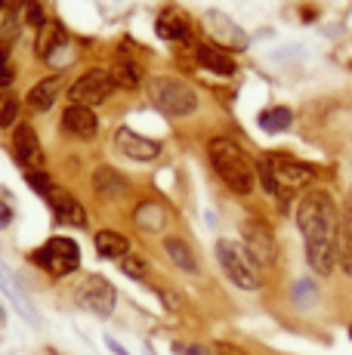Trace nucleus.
I'll list each match as a JSON object with an SVG mask.
<instances>
[{
    "label": "nucleus",
    "instance_id": "nucleus-13",
    "mask_svg": "<svg viewBox=\"0 0 352 355\" xmlns=\"http://www.w3.org/2000/svg\"><path fill=\"white\" fill-rule=\"evenodd\" d=\"M266 161L281 186H303V182H309L315 176L309 164L294 161V158H288V155H272V158H266Z\"/></svg>",
    "mask_w": 352,
    "mask_h": 355
},
{
    "label": "nucleus",
    "instance_id": "nucleus-6",
    "mask_svg": "<svg viewBox=\"0 0 352 355\" xmlns=\"http://www.w3.org/2000/svg\"><path fill=\"white\" fill-rule=\"evenodd\" d=\"M74 300H78L80 309H87L90 315L96 318H108L114 312V300H118V293H114L112 282L103 275H87L84 282L78 284V291H74Z\"/></svg>",
    "mask_w": 352,
    "mask_h": 355
},
{
    "label": "nucleus",
    "instance_id": "nucleus-12",
    "mask_svg": "<svg viewBox=\"0 0 352 355\" xmlns=\"http://www.w3.org/2000/svg\"><path fill=\"white\" fill-rule=\"evenodd\" d=\"M12 146H16V158L22 161V167H28V173L44 170V148H40L37 133L28 124L16 127V133H12Z\"/></svg>",
    "mask_w": 352,
    "mask_h": 355
},
{
    "label": "nucleus",
    "instance_id": "nucleus-10",
    "mask_svg": "<svg viewBox=\"0 0 352 355\" xmlns=\"http://www.w3.org/2000/svg\"><path fill=\"white\" fill-rule=\"evenodd\" d=\"M204 28L211 31V37L216 40L220 46H229V50H245L247 46V34L220 10H211L204 16Z\"/></svg>",
    "mask_w": 352,
    "mask_h": 355
},
{
    "label": "nucleus",
    "instance_id": "nucleus-38",
    "mask_svg": "<svg viewBox=\"0 0 352 355\" xmlns=\"http://www.w3.org/2000/svg\"><path fill=\"white\" fill-rule=\"evenodd\" d=\"M0 322H3V309H0Z\"/></svg>",
    "mask_w": 352,
    "mask_h": 355
},
{
    "label": "nucleus",
    "instance_id": "nucleus-23",
    "mask_svg": "<svg viewBox=\"0 0 352 355\" xmlns=\"http://www.w3.org/2000/svg\"><path fill=\"white\" fill-rule=\"evenodd\" d=\"M62 44H65V31L46 19V25H40V34H37V56H44V59L53 56Z\"/></svg>",
    "mask_w": 352,
    "mask_h": 355
},
{
    "label": "nucleus",
    "instance_id": "nucleus-29",
    "mask_svg": "<svg viewBox=\"0 0 352 355\" xmlns=\"http://www.w3.org/2000/svg\"><path fill=\"white\" fill-rule=\"evenodd\" d=\"M22 19H25L28 25H35V28L46 25V12H44V6H40L37 0H25V6H22Z\"/></svg>",
    "mask_w": 352,
    "mask_h": 355
},
{
    "label": "nucleus",
    "instance_id": "nucleus-5",
    "mask_svg": "<svg viewBox=\"0 0 352 355\" xmlns=\"http://www.w3.org/2000/svg\"><path fill=\"white\" fill-rule=\"evenodd\" d=\"M31 259H35L44 272L62 278V275H71V272L80 266V248H78V241H71V238H50L44 248L31 254Z\"/></svg>",
    "mask_w": 352,
    "mask_h": 355
},
{
    "label": "nucleus",
    "instance_id": "nucleus-32",
    "mask_svg": "<svg viewBox=\"0 0 352 355\" xmlns=\"http://www.w3.org/2000/svg\"><path fill=\"white\" fill-rule=\"evenodd\" d=\"M28 182L37 189L40 195H46L53 189V182H50V176H46V170H35V173H28Z\"/></svg>",
    "mask_w": 352,
    "mask_h": 355
},
{
    "label": "nucleus",
    "instance_id": "nucleus-3",
    "mask_svg": "<svg viewBox=\"0 0 352 355\" xmlns=\"http://www.w3.org/2000/svg\"><path fill=\"white\" fill-rule=\"evenodd\" d=\"M148 99L158 112L170 114V118H186L198 108V96L192 87L179 78H170V74H158L148 80Z\"/></svg>",
    "mask_w": 352,
    "mask_h": 355
},
{
    "label": "nucleus",
    "instance_id": "nucleus-19",
    "mask_svg": "<svg viewBox=\"0 0 352 355\" xmlns=\"http://www.w3.org/2000/svg\"><path fill=\"white\" fill-rule=\"evenodd\" d=\"M155 31H158V37H164V40H182V37H188V19L176 10H164L158 16Z\"/></svg>",
    "mask_w": 352,
    "mask_h": 355
},
{
    "label": "nucleus",
    "instance_id": "nucleus-14",
    "mask_svg": "<svg viewBox=\"0 0 352 355\" xmlns=\"http://www.w3.org/2000/svg\"><path fill=\"white\" fill-rule=\"evenodd\" d=\"M62 127L69 130L71 136H80V139H90V136H96L99 121H96V112H93V108L69 105V108L62 112Z\"/></svg>",
    "mask_w": 352,
    "mask_h": 355
},
{
    "label": "nucleus",
    "instance_id": "nucleus-26",
    "mask_svg": "<svg viewBox=\"0 0 352 355\" xmlns=\"http://www.w3.org/2000/svg\"><path fill=\"white\" fill-rule=\"evenodd\" d=\"M112 78H114V87H118V84L121 87H137L139 84V68L133 62H121L118 68H114Z\"/></svg>",
    "mask_w": 352,
    "mask_h": 355
},
{
    "label": "nucleus",
    "instance_id": "nucleus-28",
    "mask_svg": "<svg viewBox=\"0 0 352 355\" xmlns=\"http://www.w3.org/2000/svg\"><path fill=\"white\" fill-rule=\"evenodd\" d=\"M16 114H19V99L3 93V96H0V127H10L12 121H16Z\"/></svg>",
    "mask_w": 352,
    "mask_h": 355
},
{
    "label": "nucleus",
    "instance_id": "nucleus-24",
    "mask_svg": "<svg viewBox=\"0 0 352 355\" xmlns=\"http://www.w3.org/2000/svg\"><path fill=\"white\" fill-rule=\"evenodd\" d=\"M0 291H3L6 297L12 300V306H16V309L22 312V315L28 318V322H35V309H31V306H28V300H25L22 293H19L16 282H12V278H10V272H6V266H3V263H0Z\"/></svg>",
    "mask_w": 352,
    "mask_h": 355
},
{
    "label": "nucleus",
    "instance_id": "nucleus-20",
    "mask_svg": "<svg viewBox=\"0 0 352 355\" xmlns=\"http://www.w3.org/2000/svg\"><path fill=\"white\" fill-rule=\"evenodd\" d=\"M59 90H62V78H46V80H40V84L31 87V93H28V105H31V108H37V112H46V108H50L53 102H56Z\"/></svg>",
    "mask_w": 352,
    "mask_h": 355
},
{
    "label": "nucleus",
    "instance_id": "nucleus-35",
    "mask_svg": "<svg viewBox=\"0 0 352 355\" xmlns=\"http://www.w3.org/2000/svg\"><path fill=\"white\" fill-rule=\"evenodd\" d=\"M22 6H25V0H0V10H6V12H16Z\"/></svg>",
    "mask_w": 352,
    "mask_h": 355
},
{
    "label": "nucleus",
    "instance_id": "nucleus-4",
    "mask_svg": "<svg viewBox=\"0 0 352 355\" xmlns=\"http://www.w3.org/2000/svg\"><path fill=\"white\" fill-rule=\"evenodd\" d=\"M216 259H220L226 278L241 291H256L260 288V269L256 263L247 257L245 244L229 241V238H220L216 241Z\"/></svg>",
    "mask_w": 352,
    "mask_h": 355
},
{
    "label": "nucleus",
    "instance_id": "nucleus-17",
    "mask_svg": "<svg viewBox=\"0 0 352 355\" xmlns=\"http://www.w3.org/2000/svg\"><path fill=\"white\" fill-rule=\"evenodd\" d=\"M93 189H96L99 198H105V201H114V198L127 195V180L121 173H114L112 167H99L96 176H93Z\"/></svg>",
    "mask_w": 352,
    "mask_h": 355
},
{
    "label": "nucleus",
    "instance_id": "nucleus-34",
    "mask_svg": "<svg viewBox=\"0 0 352 355\" xmlns=\"http://www.w3.org/2000/svg\"><path fill=\"white\" fill-rule=\"evenodd\" d=\"M12 78H16V71H12V65L6 62V65H0V87H10L12 84Z\"/></svg>",
    "mask_w": 352,
    "mask_h": 355
},
{
    "label": "nucleus",
    "instance_id": "nucleus-30",
    "mask_svg": "<svg viewBox=\"0 0 352 355\" xmlns=\"http://www.w3.org/2000/svg\"><path fill=\"white\" fill-rule=\"evenodd\" d=\"M121 269H124L130 278H146L148 275V263L142 257H133V254H127L124 259H121Z\"/></svg>",
    "mask_w": 352,
    "mask_h": 355
},
{
    "label": "nucleus",
    "instance_id": "nucleus-9",
    "mask_svg": "<svg viewBox=\"0 0 352 355\" xmlns=\"http://www.w3.org/2000/svg\"><path fill=\"white\" fill-rule=\"evenodd\" d=\"M44 198H46V204L53 207V216H56L62 226H78V229L87 226V210L80 207V201H78V198H74L71 192H65V189H56V186H53Z\"/></svg>",
    "mask_w": 352,
    "mask_h": 355
},
{
    "label": "nucleus",
    "instance_id": "nucleus-39",
    "mask_svg": "<svg viewBox=\"0 0 352 355\" xmlns=\"http://www.w3.org/2000/svg\"><path fill=\"white\" fill-rule=\"evenodd\" d=\"M148 355H152V352H148Z\"/></svg>",
    "mask_w": 352,
    "mask_h": 355
},
{
    "label": "nucleus",
    "instance_id": "nucleus-11",
    "mask_svg": "<svg viewBox=\"0 0 352 355\" xmlns=\"http://www.w3.org/2000/svg\"><path fill=\"white\" fill-rule=\"evenodd\" d=\"M114 146H118L121 152H124L127 158H133V161H152V158H158L161 155V142L133 133L130 127H121L118 133H114Z\"/></svg>",
    "mask_w": 352,
    "mask_h": 355
},
{
    "label": "nucleus",
    "instance_id": "nucleus-22",
    "mask_svg": "<svg viewBox=\"0 0 352 355\" xmlns=\"http://www.w3.org/2000/svg\"><path fill=\"white\" fill-rule=\"evenodd\" d=\"M164 250H167V257L173 259V266H179L182 272H188V275L198 272V259H195L192 248H188L182 238H164Z\"/></svg>",
    "mask_w": 352,
    "mask_h": 355
},
{
    "label": "nucleus",
    "instance_id": "nucleus-7",
    "mask_svg": "<svg viewBox=\"0 0 352 355\" xmlns=\"http://www.w3.org/2000/svg\"><path fill=\"white\" fill-rule=\"evenodd\" d=\"M241 238H245V250L247 257L256 263V269H269L279 259V244H275L272 229L263 220H247L241 226Z\"/></svg>",
    "mask_w": 352,
    "mask_h": 355
},
{
    "label": "nucleus",
    "instance_id": "nucleus-36",
    "mask_svg": "<svg viewBox=\"0 0 352 355\" xmlns=\"http://www.w3.org/2000/svg\"><path fill=\"white\" fill-rule=\"evenodd\" d=\"M179 355H207L204 346H179Z\"/></svg>",
    "mask_w": 352,
    "mask_h": 355
},
{
    "label": "nucleus",
    "instance_id": "nucleus-2",
    "mask_svg": "<svg viewBox=\"0 0 352 355\" xmlns=\"http://www.w3.org/2000/svg\"><path fill=\"white\" fill-rule=\"evenodd\" d=\"M207 155H211V164H213L216 176H220V180L226 182L235 195H250L254 192L256 167L250 164V158L241 152L238 146H235L232 139L216 136V139H211V146H207Z\"/></svg>",
    "mask_w": 352,
    "mask_h": 355
},
{
    "label": "nucleus",
    "instance_id": "nucleus-1",
    "mask_svg": "<svg viewBox=\"0 0 352 355\" xmlns=\"http://www.w3.org/2000/svg\"><path fill=\"white\" fill-rule=\"evenodd\" d=\"M297 226L303 232L306 259L315 275L328 278L337 269V241H340V210L324 189H313L297 204Z\"/></svg>",
    "mask_w": 352,
    "mask_h": 355
},
{
    "label": "nucleus",
    "instance_id": "nucleus-31",
    "mask_svg": "<svg viewBox=\"0 0 352 355\" xmlns=\"http://www.w3.org/2000/svg\"><path fill=\"white\" fill-rule=\"evenodd\" d=\"M12 216H16V210H12V201H10V195L0 189V229H6L12 223Z\"/></svg>",
    "mask_w": 352,
    "mask_h": 355
},
{
    "label": "nucleus",
    "instance_id": "nucleus-27",
    "mask_svg": "<svg viewBox=\"0 0 352 355\" xmlns=\"http://www.w3.org/2000/svg\"><path fill=\"white\" fill-rule=\"evenodd\" d=\"M256 176H260L263 189H266L269 195H281V182L275 180V173H272V167H269V161H266V158L256 164Z\"/></svg>",
    "mask_w": 352,
    "mask_h": 355
},
{
    "label": "nucleus",
    "instance_id": "nucleus-8",
    "mask_svg": "<svg viewBox=\"0 0 352 355\" xmlns=\"http://www.w3.org/2000/svg\"><path fill=\"white\" fill-rule=\"evenodd\" d=\"M114 90V78L108 71H87L84 78H78L69 90V105H84L93 108L99 102H105Z\"/></svg>",
    "mask_w": 352,
    "mask_h": 355
},
{
    "label": "nucleus",
    "instance_id": "nucleus-16",
    "mask_svg": "<svg viewBox=\"0 0 352 355\" xmlns=\"http://www.w3.org/2000/svg\"><path fill=\"white\" fill-rule=\"evenodd\" d=\"M198 65L207 68V71H213V74H220V78H232L235 74V59L229 56L226 50L211 46V44L198 46Z\"/></svg>",
    "mask_w": 352,
    "mask_h": 355
},
{
    "label": "nucleus",
    "instance_id": "nucleus-18",
    "mask_svg": "<svg viewBox=\"0 0 352 355\" xmlns=\"http://www.w3.org/2000/svg\"><path fill=\"white\" fill-rule=\"evenodd\" d=\"M96 250H99V257H105V259H124L127 254H130V241H127L121 232H112V229H103V232H96Z\"/></svg>",
    "mask_w": 352,
    "mask_h": 355
},
{
    "label": "nucleus",
    "instance_id": "nucleus-33",
    "mask_svg": "<svg viewBox=\"0 0 352 355\" xmlns=\"http://www.w3.org/2000/svg\"><path fill=\"white\" fill-rule=\"evenodd\" d=\"M213 355H250V352H245L241 346H235V343H216Z\"/></svg>",
    "mask_w": 352,
    "mask_h": 355
},
{
    "label": "nucleus",
    "instance_id": "nucleus-37",
    "mask_svg": "<svg viewBox=\"0 0 352 355\" xmlns=\"http://www.w3.org/2000/svg\"><path fill=\"white\" fill-rule=\"evenodd\" d=\"M6 62H10V59H6V46L0 44V65H6Z\"/></svg>",
    "mask_w": 352,
    "mask_h": 355
},
{
    "label": "nucleus",
    "instance_id": "nucleus-25",
    "mask_svg": "<svg viewBox=\"0 0 352 355\" xmlns=\"http://www.w3.org/2000/svg\"><path fill=\"white\" fill-rule=\"evenodd\" d=\"M290 121H294V114H290V108H284V105L266 108V112L260 114V127L266 130V133H284V130L290 127Z\"/></svg>",
    "mask_w": 352,
    "mask_h": 355
},
{
    "label": "nucleus",
    "instance_id": "nucleus-15",
    "mask_svg": "<svg viewBox=\"0 0 352 355\" xmlns=\"http://www.w3.org/2000/svg\"><path fill=\"white\" fill-rule=\"evenodd\" d=\"M337 266L343 275L352 278V195L346 198V207L340 210V241H337Z\"/></svg>",
    "mask_w": 352,
    "mask_h": 355
},
{
    "label": "nucleus",
    "instance_id": "nucleus-21",
    "mask_svg": "<svg viewBox=\"0 0 352 355\" xmlns=\"http://www.w3.org/2000/svg\"><path fill=\"white\" fill-rule=\"evenodd\" d=\"M133 220H137V226L146 229V232H161L167 223V210H164V204H158V201H146L137 207Z\"/></svg>",
    "mask_w": 352,
    "mask_h": 355
}]
</instances>
